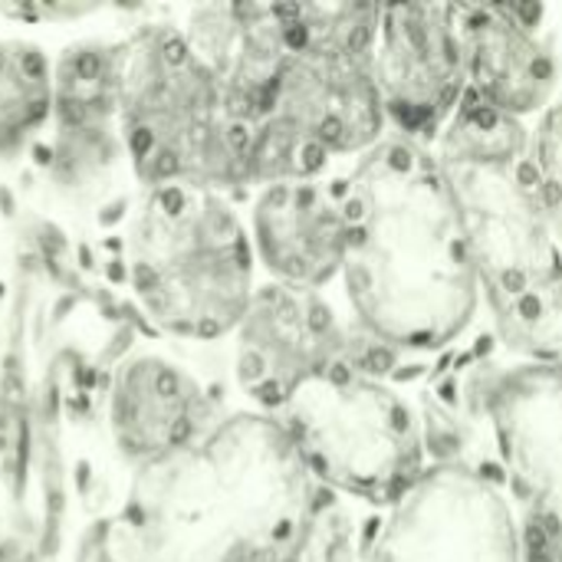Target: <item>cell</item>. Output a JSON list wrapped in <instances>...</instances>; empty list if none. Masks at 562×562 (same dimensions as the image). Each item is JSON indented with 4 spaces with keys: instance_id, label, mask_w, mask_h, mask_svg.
I'll use <instances>...</instances> for the list:
<instances>
[{
    "instance_id": "cell-1",
    "label": "cell",
    "mask_w": 562,
    "mask_h": 562,
    "mask_svg": "<svg viewBox=\"0 0 562 562\" xmlns=\"http://www.w3.org/2000/svg\"><path fill=\"white\" fill-rule=\"evenodd\" d=\"M349 247L336 286L346 313L418 385L487 326V293L431 148L389 135L346 165Z\"/></svg>"
},
{
    "instance_id": "cell-2",
    "label": "cell",
    "mask_w": 562,
    "mask_h": 562,
    "mask_svg": "<svg viewBox=\"0 0 562 562\" xmlns=\"http://www.w3.org/2000/svg\"><path fill=\"white\" fill-rule=\"evenodd\" d=\"M125 280L161 336L227 342L260 283L244 201L188 184L142 191L125 224Z\"/></svg>"
},
{
    "instance_id": "cell-3",
    "label": "cell",
    "mask_w": 562,
    "mask_h": 562,
    "mask_svg": "<svg viewBox=\"0 0 562 562\" xmlns=\"http://www.w3.org/2000/svg\"><path fill=\"white\" fill-rule=\"evenodd\" d=\"M122 145L142 191L188 184L250 198L254 125L227 112L178 23H142L125 36Z\"/></svg>"
},
{
    "instance_id": "cell-4",
    "label": "cell",
    "mask_w": 562,
    "mask_h": 562,
    "mask_svg": "<svg viewBox=\"0 0 562 562\" xmlns=\"http://www.w3.org/2000/svg\"><path fill=\"white\" fill-rule=\"evenodd\" d=\"M431 151L451 188L487 306L560 273L562 250L537 194L527 122L468 92Z\"/></svg>"
},
{
    "instance_id": "cell-5",
    "label": "cell",
    "mask_w": 562,
    "mask_h": 562,
    "mask_svg": "<svg viewBox=\"0 0 562 562\" xmlns=\"http://www.w3.org/2000/svg\"><path fill=\"white\" fill-rule=\"evenodd\" d=\"M277 422L310 477L359 510L389 507L431 468L415 389L349 362L303 385Z\"/></svg>"
},
{
    "instance_id": "cell-6",
    "label": "cell",
    "mask_w": 562,
    "mask_h": 562,
    "mask_svg": "<svg viewBox=\"0 0 562 562\" xmlns=\"http://www.w3.org/2000/svg\"><path fill=\"white\" fill-rule=\"evenodd\" d=\"M379 16L382 3H296V46L267 115L296 128L336 165L389 138L375 76Z\"/></svg>"
},
{
    "instance_id": "cell-7",
    "label": "cell",
    "mask_w": 562,
    "mask_h": 562,
    "mask_svg": "<svg viewBox=\"0 0 562 562\" xmlns=\"http://www.w3.org/2000/svg\"><path fill=\"white\" fill-rule=\"evenodd\" d=\"M356 562H524L520 507L497 461H431L398 501L359 510Z\"/></svg>"
},
{
    "instance_id": "cell-8",
    "label": "cell",
    "mask_w": 562,
    "mask_h": 562,
    "mask_svg": "<svg viewBox=\"0 0 562 562\" xmlns=\"http://www.w3.org/2000/svg\"><path fill=\"white\" fill-rule=\"evenodd\" d=\"M458 362L520 517L562 547V372L507 356L491 326Z\"/></svg>"
},
{
    "instance_id": "cell-9",
    "label": "cell",
    "mask_w": 562,
    "mask_h": 562,
    "mask_svg": "<svg viewBox=\"0 0 562 562\" xmlns=\"http://www.w3.org/2000/svg\"><path fill=\"white\" fill-rule=\"evenodd\" d=\"M352 319L336 293L260 280L231 342V372L250 412L277 418L293 395L349 356Z\"/></svg>"
},
{
    "instance_id": "cell-10",
    "label": "cell",
    "mask_w": 562,
    "mask_h": 562,
    "mask_svg": "<svg viewBox=\"0 0 562 562\" xmlns=\"http://www.w3.org/2000/svg\"><path fill=\"white\" fill-rule=\"evenodd\" d=\"M375 76L389 135L435 148L468 95L454 3H382Z\"/></svg>"
},
{
    "instance_id": "cell-11",
    "label": "cell",
    "mask_w": 562,
    "mask_h": 562,
    "mask_svg": "<svg viewBox=\"0 0 562 562\" xmlns=\"http://www.w3.org/2000/svg\"><path fill=\"white\" fill-rule=\"evenodd\" d=\"M125 36H82L53 56V115L43 138L46 178L63 194H89L125 161Z\"/></svg>"
},
{
    "instance_id": "cell-12",
    "label": "cell",
    "mask_w": 562,
    "mask_h": 562,
    "mask_svg": "<svg viewBox=\"0 0 562 562\" xmlns=\"http://www.w3.org/2000/svg\"><path fill=\"white\" fill-rule=\"evenodd\" d=\"M224 405L211 385L178 359L142 349L125 356L105 389L112 451L142 471H161L201 448L221 425Z\"/></svg>"
},
{
    "instance_id": "cell-13",
    "label": "cell",
    "mask_w": 562,
    "mask_h": 562,
    "mask_svg": "<svg viewBox=\"0 0 562 562\" xmlns=\"http://www.w3.org/2000/svg\"><path fill=\"white\" fill-rule=\"evenodd\" d=\"M244 217L260 280L336 293L349 247L346 165L319 178L257 188L244 201Z\"/></svg>"
},
{
    "instance_id": "cell-14",
    "label": "cell",
    "mask_w": 562,
    "mask_h": 562,
    "mask_svg": "<svg viewBox=\"0 0 562 562\" xmlns=\"http://www.w3.org/2000/svg\"><path fill=\"white\" fill-rule=\"evenodd\" d=\"M468 92L533 125L560 99V56L543 26L547 10L527 3H454Z\"/></svg>"
},
{
    "instance_id": "cell-15",
    "label": "cell",
    "mask_w": 562,
    "mask_h": 562,
    "mask_svg": "<svg viewBox=\"0 0 562 562\" xmlns=\"http://www.w3.org/2000/svg\"><path fill=\"white\" fill-rule=\"evenodd\" d=\"M178 26L214 76L227 112L257 125L273 109L296 46V3H198Z\"/></svg>"
},
{
    "instance_id": "cell-16",
    "label": "cell",
    "mask_w": 562,
    "mask_h": 562,
    "mask_svg": "<svg viewBox=\"0 0 562 562\" xmlns=\"http://www.w3.org/2000/svg\"><path fill=\"white\" fill-rule=\"evenodd\" d=\"M53 115V56L26 36L0 40V165L43 145Z\"/></svg>"
},
{
    "instance_id": "cell-17",
    "label": "cell",
    "mask_w": 562,
    "mask_h": 562,
    "mask_svg": "<svg viewBox=\"0 0 562 562\" xmlns=\"http://www.w3.org/2000/svg\"><path fill=\"white\" fill-rule=\"evenodd\" d=\"M487 316L507 356L562 372V270L504 303H491Z\"/></svg>"
},
{
    "instance_id": "cell-18",
    "label": "cell",
    "mask_w": 562,
    "mask_h": 562,
    "mask_svg": "<svg viewBox=\"0 0 562 562\" xmlns=\"http://www.w3.org/2000/svg\"><path fill=\"white\" fill-rule=\"evenodd\" d=\"M530 161L547 224L562 250V95L530 125Z\"/></svg>"
},
{
    "instance_id": "cell-19",
    "label": "cell",
    "mask_w": 562,
    "mask_h": 562,
    "mask_svg": "<svg viewBox=\"0 0 562 562\" xmlns=\"http://www.w3.org/2000/svg\"><path fill=\"white\" fill-rule=\"evenodd\" d=\"M72 562H165V557L148 527L135 533L122 520H105L79 537Z\"/></svg>"
},
{
    "instance_id": "cell-20",
    "label": "cell",
    "mask_w": 562,
    "mask_h": 562,
    "mask_svg": "<svg viewBox=\"0 0 562 562\" xmlns=\"http://www.w3.org/2000/svg\"><path fill=\"white\" fill-rule=\"evenodd\" d=\"M95 3H7L0 7L3 20H23V23H66V20H86L99 13Z\"/></svg>"
},
{
    "instance_id": "cell-21",
    "label": "cell",
    "mask_w": 562,
    "mask_h": 562,
    "mask_svg": "<svg viewBox=\"0 0 562 562\" xmlns=\"http://www.w3.org/2000/svg\"><path fill=\"white\" fill-rule=\"evenodd\" d=\"M0 562H26L20 543H16L13 537H7L3 530H0Z\"/></svg>"
}]
</instances>
